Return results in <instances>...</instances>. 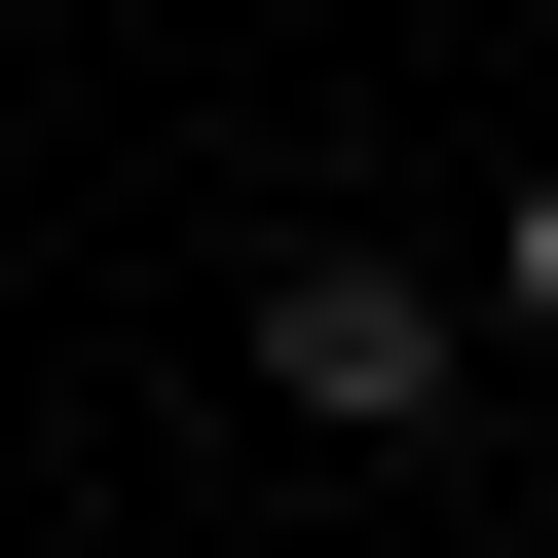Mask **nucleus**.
Returning a JSON list of instances; mask_svg holds the SVG:
<instances>
[{"mask_svg":"<svg viewBox=\"0 0 558 558\" xmlns=\"http://www.w3.org/2000/svg\"><path fill=\"white\" fill-rule=\"evenodd\" d=\"M484 336H558V149H521V223H484Z\"/></svg>","mask_w":558,"mask_h":558,"instance_id":"2","label":"nucleus"},{"mask_svg":"<svg viewBox=\"0 0 558 558\" xmlns=\"http://www.w3.org/2000/svg\"><path fill=\"white\" fill-rule=\"evenodd\" d=\"M447 373H484V336L410 299V260H373V223H336V260H260V410H299V447H410Z\"/></svg>","mask_w":558,"mask_h":558,"instance_id":"1","label":"nucleus"}]
</instances>
